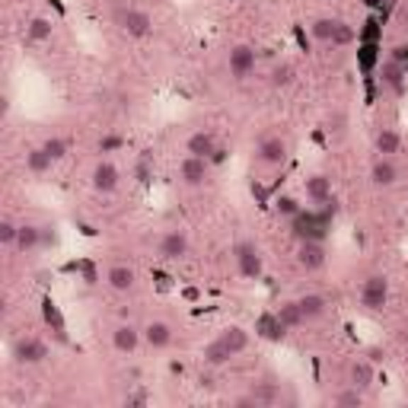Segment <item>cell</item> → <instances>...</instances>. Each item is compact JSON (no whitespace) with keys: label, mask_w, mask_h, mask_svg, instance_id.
Listing matches in <instances>:
<instances>
[{"label":"cell","mask_w":408,"mask_h":408,"mask_svg":"<svg viewBox=\"0 0 408 408\" xmlns=\"http://www.w3.org/2000/svg\"><path fill=\"white\" fill-rule=\"evenodd\" d=\"M233 261H236V271H239L246 280L261 278V271H265L261 249L255 246V242H249V239H239V242L233 246Z\"/></svg>","instance_id":"1"},{"label":"cell","mask_w":408,"mask_h":408,"mask_svg":"<svg viewBox=\"0 0 408 408\" xmlns=\"http://www.w3.org/2000/svg\"><path fill=\"white\" fill-rule=\"evenodd\" d=\"M389 300V278L386 274H370L361 287V306L367 312H380Z\"/></svg>","instance_id":"2"},{"label":"cell","mask_w":408,"mask_h":408,"mask_svg":"<svg viewBox=\"0 0 408 408\" xmlns=\"http://www.w3.org/2000/svg\"><path fill=\"white\" fill-rule=\"evenodd\" d=\"M255 159H259L261 166H268V169L284 166L287 163V140L280 137V134H268V137H261L259 147H255Z\"/></svg>","instance_id":"3"},{"label":"cell","mask_w":408,"mask_h":408,"mask_svg":"<svg viewBox=\"0 0 408 408\" xmlns=\"http://www.w3.org/2000/svg\"><path fill=\"white\" fill-rule=\"evenodd\" d=\"M325 261H329V249H325V239H300L297 246V265L303 268V271H319V268H325Z\"/></svg>","instance_id":"4"},{"label":"cell","mask_w":408,"mask_h":408,"mask_svg":"<svg viewBox=\"0 0 408 408\" xmlns=\"http://www.w3.org/2000/svg\"><path fill=\"white\" fill-rule=\"evenodd\" d=\"M89 185H93V191H99V195H112L121 185L118 166H115L112 159H99V163L93 166V172H89Z\"/></svg>","instance_id":"5"},{"label":"cell","mask_w":408,"mask_h":408,"mask_svg":"<svg viewBox=\"0 0 408 408\" xmlns=\"http://www.w3.org/2000/svg\"><path fill=\"white\" fill-rule=\"evenodd\" d=\"M227 70L233 80H246V76H252L255 70V48L252 45H233L230 48V57H227Z\"/></svg>","instance_id":"6"},{"label":"cell","mask_w":408,"mask_h":408,"mask_svg":"<svg viewBox=\"0 0 408 408\" xmlns=\"http://www.w3.org/2000/svg\"><path fill=\"white\" fill-rule=\"evenodd\" d=\"M10 354H13V361H16V363H42L45 357H48V344H45L42 338L23 335V338L13 341Z\"/></svg>","instance_id":"7"},{"label":"cell","mask_w":408,"mask_h":408,"mask_svg":"<svg viewBox=\"0 0 408 408\" xmlns=\"http://www.w3.org/2000/svg\"><path fill=\"white\" fill-rule=\"evenodd\" d=\"M188 246L191 242H188L185 230H166L157 242V252H159V259H166V261H178L188 255Z\"/></svg>","instance_id":"8"},{"label":"cell","mask_w":408,"mask_h":408,"mask_svg":"<svg viewBox=\"0 0 408 408\" xmlns=\"http://www.w3.org/2000/svg\"><path fill=\"white\" fill-rule=\"evenodd\" d=\"M118 26H121V32H125V35H131V38H147V35L153 32L150 13L137 10V6H131V10L121 13V16H118Z\"/></svg>","instance_id":"9"},{"label":"cell","mask_w":408,"mask_h":408,"mask_svg":"<svg viewBox=\"0 0 408 408\" xmlns=\"http://www.w3.org/2000/svg\"><path fill=\"white\" fill-rule=\"evenodd\" d=\"M287 325L280 322L278 312H259V319H255V338H261V341H271V344H280L287 338Z\"/></svg>","instance_id":"10"},{"label":"cell","mask_w":408,"mask_h":408,"mask_svg":"<svg viewBox=\"0 0 408 408\" xmlns=\"http://www.w3.org/2000/svg\"><path fill=\"white\" fill-rule=\"evenodd\" d=\"M208 172H210V159H204V157H188V153H185V159L178 163V178H182L188 188H198V185L208 182Z\"/></svg>","instance_id":"11"},{"label":"cell","mask_w":408,"mask_h":408,"mask_svg":"<svg viewBox=\"0 0 408 408\" xmlns=\"http://www.w3.org/2000/svg\"><path fill=\"white\" fill-rule=\"evenodd\" d=\"M217 150H220V144H217V134L208 131V128H201V131H191L188 137H185V153H188V157L210 159Z\"/></svg>","instance_id":"12"},{"label":"cell","mask_w":408,"mask_h":408,"mask_svg":"<svg viewBox=\"0 0 408 408\" xmlns=\"http://www.w3.org/2000/svg\"><path fill=\"white\" fill-rule=\"evenodd\" d=\"M106 284L115 293H131L137 287V271L131 265H108L106 268Z\"/></svg>","instance_id":"13"},{"label":"cell","mask_w":408,"mask_h":408,"mask_svg":"<svg viewBox=\"0 0 408 408\" xmlns=\"http://www.w3.org/2000/svg\"><path fill=\"white\" fill-rule=\"evenodd\" d=\"M140 341H144V332L131 322H121L118 329L112 332V348L118 351V354H134Z\"/></svg>","instance_id":"14"},{"label":"cell","mask_w":408,"mask_h":408,"mask_svg":"<svg viewBox=\"0 0 408 408\" xmlns=\"http://www.w3.org/2000/svg\"><path fill=\"white\" fill-rule=\"evenodd\" d=\"M380 83L382 86H389L392 93H402L405 89V76H408V67L405 64H399L395 57H386V61H380Z\"/></svg>","instance_id":"15"},{"label":"cell","mask_w":408,"mask_h":408,"mask_svg":"<svg viewBox=\"0 0 408 408\" xmlns=\"http://www.w3.org/2000/svg\"><path fill=\"white\" fill-rule=\"evenodd\" d=\"M140 332H144V344L153 348V351H163V348L172 344V325L163 322V319H150Z\"/></svg>","instance_id":"16"},{"label":"cell","mask_w":408,"mask_h":408,"mask_svg":"<svg viewBox=\"0 0 408 408\" xmlns=\"http://www.w3.org/2000/svg\"><path fill=\"white\" fill-rule=\"evenodd\" d=\"M303 191H306V201L319 208V204L332 201V178L322 176V172H316V176H310L303 182Z\"/></svg>","instance_id":"17"},{"label":"cell","mask_w":408,"mask_h":408,"mask_svg":"<svg viewBox=\"0 0 408 408\" xmlns=\"http://www.w3.org/2000/svg\"><path fill=\"white\" fill-rule=\"evenodd\" d=\"M370 182L376 185V188H392L395 182H399V169H395V163L389 157H380L373 166H370Z\"/></svg>","instance_id":"18"},{"label":"cell","mask_w":408,"mask_h":408,"mask_svg":"<svg viewBox=\"0 0 408 408\" xmlns=\"http://www.w3.org/2000/svg\"><path fill=\"white\" fill-rule=\"evenodd\" d=\"M45 242V233H42V227H35V223H19V236H16V252H23V255H29V252H35L38 246Z\"/></svg>","instance_id":"19"},{"label":"cell","mask_w":408,"mask_h":408,"mask_svg":"<svg viewBox=\"0 0 408 408\" xmlns=\"http://www.w3.org/2000/svg\"><path fill=\"white\" fill-rule=\"evenodd\" d=\"M373 380H376L373 363L363 361V357L351 361V367H348V382H351V386H357V389H370V386H373Z\"/></svg>","instance_id":"20"},{"label":"cell","mask_w":408,"mask_h":408,"mask_svg":"<svg viewBox=\"0 0 408 408\" xmlns=\"http://www.w3.org/2000/svg\"><path fill=\"white\" fill-rule=\"evenodd\" d=\"M233 357H236V354L220 341V338L208 341V344H204V351H201V361L208 363V367H227V363L233 361Z\"/></svg>","instance_id":"21"},{"label":"cell","mask_w":408,"mask_h":408,"mask_svg":"<svg viewBox=\"0 0 408 408\" xmlns=\"http://www.w3.org/2000/svg\"><path fill=\"white\" fill-rule=\"evenodd\" d=\"M300 310H303L306 322H312V319H322L325 312H329V300L322 297V293H303V297H297Z\"/></svg>","instance_id":"22"},{"label":"cell","mask_w":408,"mask_h":408,"mask_svg":"<svg viewBox=\"0 0 408 408\" xmlns=\"http://www.w3.org/2000/svg\"><path fill=\"white\" fill-rule=\"evenodd\" d=\"M220 338L223 344H227L230 351H233V354H242V351L249 348V341H252V338H249V332L242 329V325H227V329H220Z\"/></svg>","instance_id":"23"},{"label":"cell","mask_w":408,"mask_h":408,"mask_svg":"<svg viewBox=\"0 0 408 408\" xmlns=\"http://www.w3.org/2000/svg\"><path fill=\"white\" fill-rule=\"evenodd\" d=\"M373 147H376L380 157H392V153H399V147H402L399 131H392V128H380L376 137H373Z\"/></svg>","instance_id":"24"},{"label":"cell","mask_w":408,"mask_h":408,"mask_svg":"<svg viewBox=\"0 0 408 408\" xmlns=\"http://www.w3.org/2000/svg\"><path fill=\"white\" fill-rule=\"evenodd\" d=\"M51 35H55V23L48 16H32L29 26H26V38L29 42H48Z\"/></svg>","instance_id":"25"},{"label":"cell","mask_w":408,"mask_h":408,"mask_svg":"<svg viewBox=\"0 0 408 408\" xmlns=\"http://www.w3.org/2000/svg\"><path fill=\"white\" fill-rule=\"evenodd\" d=\"M278 316H280V322L287 325V329H303L306 325V316H303V310H300V303L297 300H284L280 303V310H278Z\"/></svg>","instance_id":"26"},{"label":"cell","mask_w":408,"mask_h":408,"mask_svg":"<svg viewBox=\"0 0 408 408\" xmlns=\"http://www.w3.org/2000/svg\"><path fill=\"white\" fill-rule=\"evenodd\" d=\"M51 166H55V159L45 153V147H32V150L26 153V169H29L32 176H45Z\"/></svg>","instance_id":"27"},{"label":"cell","mask_w":408,"mask_h":408,"mask_svg":"<svg viewBox=\"0 0 408 408\" xmlns=\"http://www.w3.org/2000/svg\"><path fill=\"white\" fill-rule=\"evenodd\" d=\"M249 395L255 399V405H278L280 402V389L274 386V382H255V386L249 389Z\"/></svg>","instance_id":"28"},{"label":"cell","mask_w":408,"mask_h":408,"mask_svg":"<svg viewBox=\"0 0 408 408\" xmlns=\"http://www.w3.org/2000/svg\"><path fill=\"white\" fill-rule=\"evenodd\" d=\"M332 405H341V408H357V405H363V389H357V386H344V389H338L335 395H332Z\"/></svg>","instance_id":"29"},{"label":"cell","mask_w":408,"mask_h":408,"mask_svg":"<svg viewBox=\"0 0 408 408\" xmlns=\"http://www.w3.org/2000/svg\"><path fill=\"white\" fill-rule=\"evenodd\" d=\"M357 42V29L351 23H341L338 19V26H335V32H332V48H348V45H354Z\"/></svg>","instance_id":"30"},{"label":"cell","mask_w":408,"mask_h":408,"mask_svg":"<svg viewBox=\"0 0 408 408\" xmlns=\"http://www.w3.org/2000/svg\"><path fill=\"white\" fill-rule=\"evenodd\" d=\"M335 26H338V19L319 16V19H312V26H310V35L316 38V42L329 45V42H332V32H335Z\"/></svg>","instance_id":"31"},{"label":"cell","mask_w":408,"mask_h":408,"mask_svg":"<svg viewBox=\"0 0 408 408\" xmlns=\"http://www.w3.org/2000/svg\"><path fill=\"white\" fill-rule=\"evenodd\" d=\"M293 76H297V70L290 67V64H274L271 67V76H268V83H271L274 89H287L293 83Z\"/></svg>","instance_id":"32"},{"label":"cell","mask_w":408,"mask_h":408,"mask_svg":"<svg viewBox=\"0 0 408 408\" xmlns=\"http://www.w3.org/2000/svg\"><path fill=\"white\" fill-rule=\"evenodd\" d=\"M300 210H303V204H300L293 195H278V198H274V214H278V217H287V220H293Z\"/></svg>","instance_id":"33"},{"label":"cell","mask_w":408,"mask_h":408,"mask_svg":"<svg viewBox=\"0 0 408 408\" xmlns=\"http://www.w3.org/2000/svg\"><path fill=\"white\" fill-rule=\"evenodd\" d=\"M16 236H19V223L13 217H0V246L13 249L16 246Z\"/></svg>","instance_id":"34"},{"label":"cell","mask_w":408,"mask_h":408,"mask_svg":"<svg viewBox=\"0 0 408 408\" xmlns=\"http://www.w3.org/2000/svg\"><path fill=\"white\" fill-rule=\"evenodd\" d=\"M42 147H45V153H48V157L55 159V163H57V159H64V157H67V150H70V147H67V140H64V137H48Z\"/></svg>","instance_id":"35"},{"label":"cell","mask_w":408,"mask_h":408,"mask_svg":"<svg viewBox=\"0 0 408 408\" xmlns=\"http://www.w3.org/2000/svg\"><path fill=\"white\" fill-rule=\"evenodd\" d=\"M373 61H376V42H367V45L361 48V64H363V70L373 67Z\"/></svg>","instance_id":"36"},{"label":"cell","mask_w":408,"mask_h":408,"mask_svg":"<svg viewBox=\"0 0 408 408\" xmlns=\"http://www.w3.org/2000/svg\"><path fill=\"white\" fill-rule=\"evenodd\" d=\"M389 57H395L399 64H405V67H408V45H395L392 55H389Z\"/></svg>","instance_id":"37"},{"label":"cell","mask_w":408,"mask_h":408,"mask_svg":"<svg viewBox=\"0 0 408 408\" xmlns=\"http://www.w3.org/2000/svg\"><path fill=\"white\" fill-rule=\"evenodd\" d=\"M367 42H376V19H367V29H363Z\"/></svg>","instance_id":"38"},{"label":"cell","mask_w":408,"mask_h":408,"mask_svg":"<svg viewBox=\"0 0 408 408\" xmlns=\"http://www.w3.org/2000/svg\"><path fill=\"white\" fill-rule=\"evenodd\" d=\"M399 344H402V348H405V351H408V325H405V329H402V332H399Z\"/></svg>","instance_id":"39"},{"label":"cell","mask_w":408,"mask_h":408,"mask_svg":"<svg viewBox=\"0 0 408 408\" xmlns=\"http://www.w3.org/2000/svg\"><path fill=\"white\" fill-rule=\"evenodd\" d=\"M363 4H367V6H380V0H363Z\"/></svg>","instance_id":"40"}]
</instances>
